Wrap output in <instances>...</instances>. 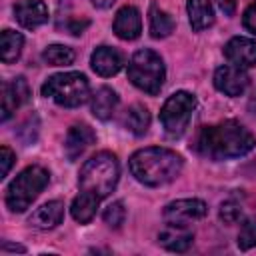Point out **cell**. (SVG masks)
Listing matches in <instances>:
<instances>
[{
    "label": "cell",
    "mask_w": 256,
    "mask_h": 256,
    "mask_svg": "<svg viewBox=\"0 0 256 256\" xmlns=\"http://www.w3.org/2000/svg\"><path fill=\"white\" fill-rule=\"evenodd\" d=\"M206 214H208V206L198 198L174 200L162 212L166 224H172V226H188L192 220H200Z\"/></svg>",
    "instance_id": "obj_8"
},
{
    "label": "cell",
    "mask_w": 256,
    "mask_h": 256,
    "mask_svg": "<svg viewBox=\"0 0 256 256\" xmlns=\"http://www.w3.org/2000/svg\"><path fill=\"white\" fill-rule=\"evenodd\" d=\"M90 64L98 76L106 78V76H114L120 72V68L124 66V56L120 50L112 46H98L90 56Z\"/></svg>",
    "instance_id": "obj_14"
},
{
    "label": "cell",
    "mask_w": 256,
    "mask_h": 256,
    "mask_svg": "<svg viewBox=\"0 0 256 256\" xmlns=\"http://www.w3.org/2000/svg\"><path fill=\"white\" fill-rule=\"evenodd\" d=\"M102 198H98L96 194L92 192H86V190H80V194L72 200V206H70V212H72V218L80 224H88L96 210H98V204H100Z\"/></svg>",
    "instance_id": "obj_19"
},
{
    "label": "cell",
    "mask_w": 256,
    "mask_h": 256,
    "mask_svg": "<svg viewBox=\"0 0 256 256\" xmlns=\"http://www.w3.org/2000/svg\"><path fill=\"white\" fill-rule=\"evenodd\" d=\"M174 26H176V22L166 10L158 8L156 4L150 6V34H152V38L170 36L174 32Z\"/></svg>",
    "instance_id": "obj_23"
},
{
    "label": "cell",
    "mask_w": 256,
    "mask_h": 256,
    "mask_svg": "<svg viewBox=\"0 0 256 256\" xmlns=\"http://www.w3.org/2000/svg\"><path fill=\"white\" fill-rule=\"evenodd\" d=\"M186 10H188V22L194 32L206 30L208 26L214 24V8L210 0H188Z\"/></svg>",
    "instance_id": "obj_18"
},
{
    "label": "cell",
    "mask_w": 256,
    "mask_h": 256,
    "mask_svg": "<svg viewBox=\"0 0 256 256\" xmlns=\"http://www.w3.org/2000/svg\"><path fill=\"white\" fill-rule=\"evenodd\" d=\"M48 182H50V174L42 166L24 168L6 188V206L12 212H24L48 186Z\"/></svg>",
    "instance_id": "obj_6"
},
{
    "label": "cell",
    "mask_w": 256,
    "mask_h": 256,
    "mask_svg": "<svg viewBox=\"0 0 256 256\" xmlns=\"http://www.w3.org/2000/svg\"><path fill=\"white\" fill-rule=\"evenodd\" d=\"M120 176L118 160L112 152H98L90 160L84 162L78 176L80 190L92 192L98 198L110 196V192L116 188Z\"/></svg>",
    "instance_id": "obj_3"
},
{
    "label": "cell",
    "mask_w": 256,
    "mask_h": 256,
    "mask_svg": "<svg viewBox=\"0 0 256 256\" xmlns=\"http://www.w3.org/2000/svg\"><path fill=\"white\" fill-rule=\"evenodd\" d=\"M194 240V232L188 226L166 224V230L158 234V242L170 252H186Z\"/></svg>",
    "instance_id": "obj_17"
},
{
    "label": "cell",
    "mask_w": 256,
    "mask_h": 256,
    "mask_svg": "<svg viewBox=\"0 0 256 256\" xmlns=\"http://www.w3.org/2000/svg\"><path fill=\"white\" fill-rule=\"evenodd\" d=\"M90 2H92L96 8H110L116 0H90Z\"/></svg>",
    "instance_id": "obj_32"
},
{
    "label": "cell",
    "mask_w": 256,
    "mask_h": 256,
    "mask_svg": "<svg viewBox=\"0 0 256 256\" xmlns=\"http://www.w3.org/2000/svg\"><path fill=\"white\" fill-rule=\"evenodd\" d=\"M30 98V88L24 76L2 82V122H6Z\"/></svg>",
    "instance_id": "obj_10"
},
{
    "label": "cell",
    "mask_w": 256,
    "mask_h": 256,
    "mask_svg": "<svg viewBox=\"0 0 256 256\" xmlns=\"http://www.w3.org/2000/svg\"><path fill=\"white\" fill-rule=\"evenodd\" d=\"M132 176L144 186H164L176 180L182 172L184 160L170 148L150 146L134 152L128 160Z\"/></svg>",
    "instance_id": "obj_2"
},
{
    "label": "cell",
    "mask_w": 256,
    "mask_h": 256,
    "mask_svg": "<svg viewBox=\"0 0 256 256\" xmlns=\"http://www.w3.org/2000/svg\"><path fill=\"white\" fill-rule=\"evenodd\" d=\"M24 46V36L14 30H2L0 34V58L4 64H12L20 58Z\"/></svg>",
    "instance_id": "obj_21"
},
{
    "label": "cell",
    "mask_w": 256,
    "mask_h": 256,
    "mask_svg": "<svg viewBox=\"0 0 256 256\" xmlns=\"http://www.w3.org/2000/svg\"><path fill=\"white\" fill-rule=\"evenodd\" d=\"M42 58L50 66H68L74 62V50L64 44H50L48 48H44Z\"/></svg>",
    "instance_id": "obj_24"
},
{
    "label": "cell",
    "mask_w": 256,
    "mask_h": 256,
    "mask_svg": "<svg viewBox=\"0 0 256 256\" xmlns=\"http://www.w3.org/2000/svg\"><path fill=\"white\" fill-rule=\"evenodd\" d=\"M248 110L256 116V88H254V92L250 94V100H248Z\"/></svg>",
    "instance_id": "obj_33"
},
{
    "label": "cell",
    "mask_w": 256,
    "mask_h": 256,
    "mask_svg": "<svg viewBox=\"0 0 256 256\" xmlns=\"http://www.w3.org/2000/svg\"><path fill=\"white\" fill-rule=\"evenodd\" d=\"M62 218H64V204L60 200H50L32 212L28 224L38 230H52L62 222Z\"/></svg>",
    "instance_id": "obj_16"
},
{
    "label": "cell",
    "mask_w": 256,
    "mask_h": 256,
    "mask_svg": "<svg viewBox=\"0 0 256 256\" xmlns=\"http://www.w3.org/2000/svg\"><path fill=\"white\" fill-rule=\"evenodd\" d=\"M14 16L22 28L34 30L48 20V6L44 0H18L14 4Z\"/></svg>",
    "instance_id": "obj_13"
},
{
    "label": "cell",
    "mask_w": 256,
    "mask_h": 256,
    "mask_svg": "<svg viewBox=\"0 0 256 256\" xmlns=\"http://www.w3.org/2000/svg\"><path fill=\"white\" fill-rule=\"evenodd\" d=\"M224 56L230 64L238 68H252L256 66V40L234 36L224 46Z\"/></svg>",
    "instance_id": "obj_11"
},
{
    "label": "cell",
    "mask_w": 256,
    "mask_h": 256,
    "mask_svg": "<svg viewBox=\"0 0 256 256\" xmlns=\"http://www.w3.org/2000/svg\"><path fill=\"white\" fill-rule=\"evenodd\" d=\"M96 142V134L88 124H74L66 132L64 138V154L70 162L78 160L92 144Z\"/></svg>",
    "instance_id": "obj_12"
},
{
    "label": "cell",
    "mask_w": 256,
    "mask_h": 256,
    "mask_svg": "<svg viewBox=\"0 0 256 256\" xmlns=\"http://www.w3.org/2000/svg\"><path fill=\"white\" fill-rule=\"evenodd\" d=\"M114 34L122 40H136L142 32V16L134 6H122L114 16Z\"/></svg>",
    "instance_id": "obj_15"
},
{
    "label": "cell",
    "mask_w": 256,
    "mask_h": 256,
    "mask_svg": "<svg viewBox=\"0 0 256 256\" xmlns=\"http://www.w3.org/2000/svg\"><path fill=\"white\" fill-rule=\"evenodd\" d=\"M14 160H16V156H14V152L8 148V146H2L0 148V162H2V170H0V178H4V176H8V172H10V168H12V164H14Z\"/></svg>",
    "instance_id": "obj_28"
},
{
    "label": "cell",
    "mask_w": 256,
    "mask_h": 256,
    "mask_svg": "<svg viewBox=\"0 0 256 256\" xmlns=\"http://www.w3.org/2000/svg\"><path fill=\"white\" fill-rule=\"evenodd\" d=\"M250 78L244 72V68H238L234 64H224L216 68L214 72V86L226 96H240L248 88Z\"/></svg>",
    "instance_id": "obj_9"
},
{
    "label": "cell",
    "mask_w": 256,
    "mask_h": 256,
    "mask_svg": "<svg viewBox=\"0 0 256 256\" xmlns=\"http://www.w3.org/2000/svg\"><path fill=\"white\" fill-rule=\"evenodd\" d=\"M256 246V220H244L238 232V248L240 250H250Z\"/></svg>",
    "instance_id": "obj_25"
},
{
    "label": "cell",
    "mask_w": 256,
    "mask_h": 256,
    "mask_svg": "<svg viewBox=\"0 0 256 256\" xmlns=\"http://www.w3.org/2000/svg\"><path fill=\"white\" fill-rule=\"evenodd\" d=\"M90 106H92V114L98 120H108V118H112V114L118 106V94L112 88L102 86L92 94V104Z\"/></svg>",
    "instance_id": "obj_20"
},
{
    "label": "cell",
    "mask_w": 256,
    "mask_h": 256,
    "mask_svg": "<svg viewBox=\"0 0 256 256\" xmlns=\"http://www.w3.org/2000/svg\"><path fill=\"white\" fill-rule=\"evenodd\" d=\"M88 20L86 18H68L66 20V30L70 32V34H74V36H78V34H82L84 32V28H88Z\"/></svg>",
    "instance_id": "obj_30"
},
{
    "label": "cell",
    "mask_w": 256,
    "mask_h": 256,
    "mask_svg": "<svg viewBox=\"0 0 256 256\" xmlns=\"http://www.w3.org/2000/svg\"><path fill=\"white\" fill-rule=\"evenodd\" d=\"M128 80L142 92L156 96L166 80V68L160 54L150 48L134 52L128 62Z\"/></svg>",
    "instance_id": "obj_4"
},
{
    "label": "cell",
    "mask_w": 256,
    "mask_h": 256,
    "mask_svg": "<svg viewBox=\"0 0 256 256\" xmlns=\"http://www.w3.org/2000/svg\"><path fill=\"white\" fill-rule=\"evenodd\" d=\"M42 96L52 98L64 108H76L88 100L90 84L82 72H60L42 84Z\"/></svg>",
    "instance_id": "obj_5"
},
{
    "label": "cell",
    "mask_w": 256,
    "mask_h": 256,
    "mask_svg": "<svg viewBox=\"0 0 256 256\" xmlns=\"http://www.w3.org/2000/svg\"><path fill=\"white\" fill-rule=\"evenodd\" d=\"M124 126H126L134 136H144V134L148 132V126H150V112H148V108L142 106V104H132V106L126 110Z\"/></svg>",
    "instance_id": "obj_22"
},
{
    "label": "cell",
    "mask_w": 256,
    "mask_h": 256,
    "mask_svg": "<svg viewBox=\"0 0 256 256\" xmlns=\"http://www.w3.org/2000/svg\"><path fill=\"white\" fill-rule=\"evenodd\" d=\"M102 216H104V222L110 228H120L124 224V218H126V208H124V204L120 200H116V202H112V204L106 206V210H104Z\"/></svg>",
    "instance_id": "obj_26"
},
{
    "label": "cell",
    "mask_w": 256,
    "mask_h": 256,
    "mask_svg": "<svg viewBox=\"0 0 256 256\" xmlns=\"http://www.w3.org/2000/svg\"><path fill=\"white\" fill-rule=\"evenodd\" d=\"M256 146L254 134L236 120L202 126L196 136V150L208 160H232L246 156Z\"/></svg>",
    "instance_id": "obj_1"
},
{
    "label": "cell",
    "mask_w": 256,
    "mask_h": 256,
    "mask_svg": "<svg viewBox=\"0 0 256 256\" xmlns=\"http://www.w3.org/2000/svg\"><path fill=\"white\" fill-rule=\"evenodd\" d=\"M220 220L224 224H234L238 220H242V206L232 202V200H226L220 204Z\"/></svg>",
    "instance_id": "obj_27"
},
{
    "label": "cell",
    "mask_w": 256,
    "mask_h": 256,
    "mask_svg": "<svg viewBox=\"0 0 256 256\" xmlns=\"http://www.w3.org/2000/svg\"><path fill=\"white\" fill-rule=\"evenodd\" d=\"M242 24H244V28H246L248 32L256 34V0L244 10V14H242Z\"/></svg>",
    "instance_id": "obj_29"
},
{
    "label": "cell",
    "mask_w": 256,
    "mask_h": 256,
    "mask_svg": "<svg viewBox=\"0 0 256 256\" xmlns=\"http://www.w3.org/2000/svg\"><path fill=\"white\" fill-rule=\"evenodd\" d=\"M194 110H196V96L186 90H178L172 96H168V100L162 104L160 122L170 136H182L184 130L188 128Z\"/></svg>",
    "instance_id": "obj_7"
},
{
    "label": "cell",
    "mask_w": 256,
    "mask_h": 256,
    "mask_svg": "<svg viewBox=\"0 0 256 256\" xmlns=\"http://www.w3.org/2000/svg\"><path fill=\"white\" fill-rule=\"evenodd\" d=\"M220 10L226 14V16H232L236 12V0H216Z\"/></svg>",
    "instance_id": "obj_31"
}]
</instances>
